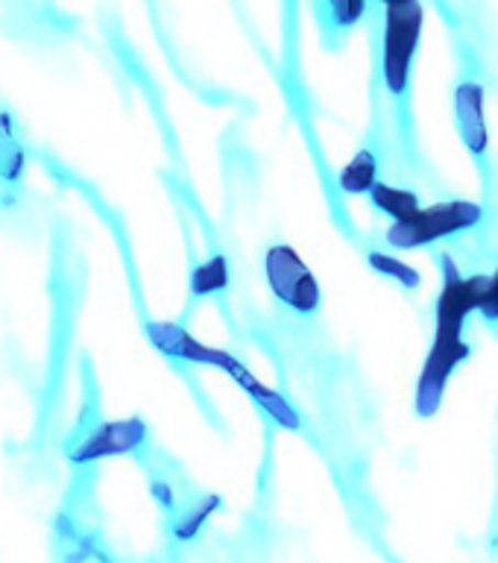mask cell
Masks as SVG:
<instances>
[{
	"instance_id": "1",
	"label": "cell",
	"mask_w": 498,
	"mask_h": 563,
	"mask_svg": "<svg viewBox=\"0 0 498 563\" xmlns=\"http://www.w3.org/2000/svg\"><path fill=\"white\" fill-rule=\"evenodd\" d=\"M484 209L473 200H446L434 206H420L411 218L394 220L387 229V244L396 250H420L449 235L478 227Z\"/></svg>"
},
{
	"instance_id": "2",
	"label": "cell",
	"mask_w": 498,
	"mask_h": 563,
	"mask_svg": "<svg viewBox=\"0 0 498 563\" xmlns=\"http://www.w3.org/2000/svg\"><path fill=\"white\" fill-rule=\"evenodd\" d=\"M264 282L273 299L299 317H311L323 306V290L314 271L290 244H270L264 253Z\"/></svg>"
},
{
	"instance_id": "3",
	"label": "cell",
	"mask_w": 498,
	"mask_h": 563,
	"mask_svg": "<svg viewBox=\"0 0 498 563\" xmlns=\"http://www.w3.org/2000/svg\"><path fill=\"white\" fill-rule=\"evenodd\" d=\"M422 3H394L385 12V42H381V77L390 95H405L411 82V68L417 59L422 35Z\"/></svg>"
},
{
	"instance_id": "4",
	"label": "cell",
	"mask_w": 498,
	"mask_h": 563,
	"mask_svg": "<svg viewBox=\"0 0 498 563\" xmlns=\"http://www.w3.org/2000/svg\"><path fill=\"white\" fill-rule=\"evenodd\" d=\"M469 358V346L464 341V323H452V320H438L434 329V341L422 364L420 382H417V394H413V408L420 417H434L443 405L446 385L457 364Z\"/></svg>"
},
{
	"instance_id": "5",
	"label": "cell",
	"mask_w": 498,
	"mask_h": 563,
	"mask_svg": "<svg viewBox=\"0 0 498 563\" xmlns=\"http://www.w3.org/2000/svg\"><path fill=\"white\" fill-rule=\"evenodd\" d=\"M147 422L141 417H118V420H103L91 426L86 434L68 443V461L77 466L97 464L106 457H123L139 452L147 443Z\"/></svg>"
},
{
	"instance_id": "6",
	"label": "cell",
	"mask_w": 498,
	"mask_h": 563,
	"mask_svg": "<svg viewBox=\"0 0 498 563\" xmlns=\"http://www.w3.org/2000/svg\"><path fill=\"white\" fill-rule=\"evenodd\" d=\"M144 332H147V341L153 343L165 358L197 364V367H214L220 369V373H226V369L237 361L235 352L197 341L188 329H182L179 323H170V320H153V323H147Z\"/></svg>"
},
{
	"instance_id": "7",
	"label": "cell",
	"mask_w": 498,
	"mask_h": 563,
	"mask_svg": "<svg viewBox=\"0 0 498 563\" xmlns=\"http://www.w3.org/2000/svg\"><path fill=\"white\" fill-rule=\"evenodd\" d=\"M455 121L466 150L473 156H484L490 144V130L484 118V88L478 82H461L455 88Z\"/></svg>"
},
{
	"instance_id": "8",
	"label": "cell",
	"mask_w": 498,
	"mask_h": 563,
	"mask_svg": "<svg viewBox=\"0 0 498 563\" xmlns=\"http://www.w3.org/2000/svg\"><path fill=\"white\" fill-rule=\"evenodd\" d=\"M26 150L21 141L15 114L9 109H0V183L18 185L24 179Z\"/></svg>"
},
{
	"instance_id": "9",
	"label": "cell",
	"mask_w": 498,
	"mask_h": 563,
	"mask_svg": "<svg viewBox=\"0 0 498 563\" xmlns=\"http://www.w3.org/2000/svg\"><path fill=\"white\" fill-rule=\"evenodd\" d=\"M232 285V271H229L226 255H209L206 262H200L191 271V297L209 299L218 297Z\"/></svg>"
},
{
	"instance_id": "10",
	"label": "cell",
	"mask_w": 498,
	"mask_h": 563,
	"mask_svg": "<svg viewBox=\"0 0 498 563\" xmlns=\"http://www.w3.org/2000/svg\"><path fill=\"white\" fill-rule=\"evenodd\" d=\"M378 179V158L373 150H358L355 156L341 167V174H337V185H341L343 194H350V197H361V194H367Z\"/></svg>"
},
{
	"instance_id": "11",
	"label": "cell",
	"mask_w": 498,
	"mask_h": 563,
	"mask_svg": "<svg viewBox=\"0 0 498 563\" xmlns=\"http://www.w3.org/2000/svg\"><path fill=\"white\" fill-rule=\"evenodd\" d=\"M369 202L376 206L381 214H387L390 220H405L411 218L413 211L420 209L422 202L420 197L413 191H408V188H399V185H390V183H378L369 188L367 191Z\"/></svg>"
},
{
	"instance_id": "12",
	"label": "cell",
	"mask_w": 498,
	"mask_h": 563,
	"mask_svg": "<svg viewBox=\"0 0 498 563\" xmlns=\"http://www.w3.org/2000/svg\"><path fill=\"white\" fill-rule=\"evenodd\" d=\"M220 508V496H214V493H206V496H200L197 501H191L188 505V510H182L179 517H176L174 522V537L176 540H193V537L200 534L202 528H206V522H209L211 517H214V510Z\"/></svg>"
},
{
	"instance_id": "13",
	"label": "cell",
	"mask_w": 498,
	"mask_h": 563,
	"mask_svg": "<svg viewBox=\"0 0 498 563\" xmlns=\"http://www.w3.org/2000/svg\"><path fill=\"white\" fill-rule=\"evenodd\" d=\"M367 264L378 273V276H387V279L399 282L402 288H408V290L420 288V282H422L420 271H413L411 264H405L402 258H396V255L381 253V250H373V253L367 255Z\"/></svg>"
},
{
	"instance_id": "14",
	"label": "cell",
	"mask_w": 498,
	"mask_h": 563,
	"mask_svg": "<svg viewBox=\"0 0 498 563\" xmlns=\"http://www.w3.org/2000/svg\"><path fill=\"white\" fill-rule=\"evenodd\" d=\"M367 12V0H329V15L341 30H350Z\"/></svg>"
},
{
	"instance_id": "15",
	"label": "cell",
	"mask_w": 498,
	"mask_h": 563,
	"mask_svg": "<svg viewBox=\"0 0 498 563\" xmlns=\"http://www.w3.org/2000/svg\"><path fill=\"white\" fill-rule=\"evenodd\" d=\"M478 311H482L487 320H493V323L498 320V267L490 273V276H487V288H484V297H482V306H478Z\"/></svg>"
},
{
	"instance_id": "16",
	"label": "cell",
	"mask_w": 498,
	"mask_h": 563,
	"mask_svg": "<svg viewBox=\"0 0 498 563\" xmlns=\"http://www.w3.org/2000/svg\"><path fill=\"white\" fill-rule=\"evenodd\" d=\"M150 496L158 501V508L167 510V514H176V505H179V499H176L174 484H170V482H153V484H150Z\"/></svg>"
},
{
	"instance_id": "17",
	"label": "cell",
	"mask_w": 498,
	"mask_h": 563,
	"mask_svg": "<svg viewBox=\"0 0 498 563\" xmlns=\"http://www.w3.org/2000/svg\"><path fill=\"white\" fill-rule=\"evenodd\" d=\"M385 7H394V3H408V0H381Z\"/></svg>"
}]
</instances>
